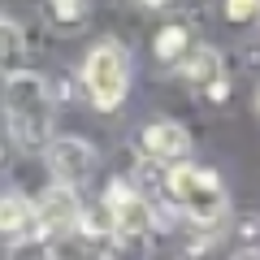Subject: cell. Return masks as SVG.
Wrapping results in <instances>:
<instances>
[{"mask_svg": "<svg viewBox=\"0 0 260 260\" xmlns=\"http://www.w3.org/2000/svg\"><path fill=\"white\" fill-rule=\"evenodd\" d=\"M0 109H5V130L18 152H44L52 143V87L44 74L35 70H18V74H5L0 87Z\"/></svg>", "mask_w": 260, "mask_h": 260, "instance_id": "obj_1", "label": "cell"}, {"mask_svg": "<svg viewBox=\"0 0 260 260\" xmlns=\"http://www.w3.org/2000/svg\"><path fill=\"white\" fill-rule=\"evenodd\" d=\"M165 195L186 221L204 225V230H217L225 221V213H230L221 178L213 169H200V165H174L165 174Z\"/></svg>", "mask_w": 260, "mask_h": 260, "instance_id": "obj_2", "label": "cell"}, {"mask_svg": "<svg viewBox=\"0 0 260 260\" xmlns=\"http://www.w3.org/2000/svg\"><path fill=\"white\" fill-rule=\"evenodd\" d=\"M83 91L100 113H113L130 91V52L117 39H100L83 56Z\"/></svg>", "mask_w": 260, "mask_h": 260, "instance_id": "obj_3", "label": "cell"}, {"mask_svg": "<svg viewBox=\"0 0 260 260\" xmlns=\"http://www.w3.org/2000/svg\"><path fill=\"white\" fill-rule=\"evenodd\" d=\"M100 208L113 221V243H121L130 256H139V247L152 234V200L130 182V178H113V182L104 186V204Z\"/></svg>", "mask_w": 260, "mask_h": 260, "instance_id": "obj_4", "label": "cell"}, {"mask_svg": "<svg viewBox=\"0 0 260 260\" xmlns=\"http://www.w3.org/2000/svg\"><path fill=\"white\" fill-rule=\"evenodd\" d=\"M48 156V174H52V182L61 186H87L95 178V169H100V152L91 148L87 139H78V135H52V143L44 148Z\"/></svg>", "mask_w": 260, "mask_h": 260, "instance_id": "obj_5", "label": "cell"}, {"mask_svg": "<svg viewBox=\"0 0 260 260\" xmlns=\"http://www.w3.org/2000/svg\"><path fill=\"white\" fill-rule=\"evenodd\" d=\"M78 213H83V200H78L74 186L48 182L35 200V221L44 234H70L78 225Z\"/></svg>", "mask_w": 260, "mask_h": 260, "instance_id": "obj_6", "label": "cell"}, {"mask_svg": "<svg viewBox=\"0 0 260 260\" xmlns=\"http://www.w3.org/2000/svg\"><path fill=\"white\" fill-rule=\"evenodd\" d=\"M186 152H191L186 126H178V121H169V117H156V121L143 126V156L148 160H174V165H182Z\"/></svg>", "mask_w": 260, "mask_h": 260, "instance_id": "obj_7", "label": "cell"}, {"mask_svg": "<svg viewBox=\"0 0 260 260\" xmlns=\"http://www.w3.org/2000/svg\"><path fill=\"white\" fill-rule=\"evenodd\" d=\"M178 74H182V83H191V87H213V83H221L225 78V65H221V52L217 48H208V44H195V48H186L182 56H178Z\"/></svg>", "mask_w": 260, "mask_h": 260, "instance_id": "obj_8", "label": "cell"}, {"mask_svg": "<svg viewBox=\"0 0 260 260\" xmlns=\"http://www.w3.org/2000/svg\"><path fill=\"white\" fill-rule=\"evenodd\" d=\"M0 234H5V239H26V234H39L35 200H26L22 191H5V195H0Z\"/></svg>", "mask_w": 260, "mask_h": 260, "instance_id": "obj_9", "label": "cell"}, {"mask_svg": "<svg viewBox=\"0 0 260 260\" xmlns=\"http://www.w3.org/2000/svg\"><path fill=\"white\" fill-rule=\"evenodd\" d=\"M22 56H26V35H22L18 22L0 18V74H18Z\"/></svg>", "mask_w": 260, "mask_h": 260, "instance_id": "obj_10", "label": "cell"}, {"mask_svg": "<svg viewBox=\"0 0 260 260\" xmlns=\"http://www.w3.org/2000/svg\"><path fill=\"white\" fill-rule=\"evenodd\" d=\"M48 18L61 30H78L91 18V0H48Z\"/></svg>", "mask_w": 260, "mask_h": 260, "instance_id": "obj_11", "label": "cell"}, {"mask_svg": "<svg viewBox=\"0 0 260 260\" xmlns=\"http://www.w3.org/2000/svg\"><path fill=\"white\" fill-rule=\"evenodd\" d=\"M186 44H191L186 26H165V30L156 35V44H152V52H156L160 61H174V65H178V56L186 52Z\"/></svg>", "mask_w": 260, "mask_h": 260, "instance_id": "obj_12", "label": "cell"}, {"mask_svg": "<svg viewBox=\"0 0 260 260\" xmlns=\"http://www.w3.org/2000/svg\"><path fill=\"white\" fill-rule=\"evenodd\" d=\"M5 260H56V256H52V247H48L44 234H26V239H13L9 243Z\"/></svg>", "mask_w": 260, "mask_h": 260, "instance_id": "obj_13", "label": "cell"}, {"mask_svg": "<svg viewBox=\"0 0 260 260\" xmlns=\"http://www.w3.org/2000/svg\"><path fill=\"white\" fill-rule=\"evenodd\" d=\"M74 230L87 234V239H113V221H109V213H104V208H83Z\"/></svg>", "mask_w": 260, "mask_h": 260, "instance_id": "obj_14", "label": "cell"}, {"mask_svg": "<svg viewBox=\"0 0 260 260\" xmlns=\"http://www.w3.org/2000/svg\"><path fill=\"white\" fill-rule=\"evenodd\" d=\"M260 13V0H225V18L230 22H247Z\"/></svg>", "mask_w": 260, "mask_h": 260, "instance_id": "obj_15", "label": "cell"}, {"mask_svg": "<svg viewBox=\"0 0 260 260\" xmlns=\"http://www.w3.org/2000/svg\"><path fill=\"white\" fill-rule=\"evenodd\" d=\"M174 0H135V9H143V13H165Z\"/></svg>", "mask_w": 260, "mask_h": 260, "instance_id": "obj_16", "label": "cell"}, {"mask_svg": "<svg viewBox=\"0 0 260 260\" xmlns=\"http://www.w3.org/2000/svg\"><path fill=\"white\" fill-rule=\"evenodd\" d=\"M256 109H260V91H256Z\"/></svg>", "mask_w": 260, "mask_h": 260, "instance_id": "obj_17", "label": "cell"}, {"mask_svg": "<svg viewBox=\"0 0 260 260\" xmlns=\"http://www.w3.org/2000/svg\"><path fill=\"white\" fill-rule=\"evenodd\" d=\"M0 160H5V148H0Z\"/></svg>", "mask_w": 260, "mask_h": 260, "instance_id": "obj_18", "label": "cell"}, {"mask_svg": "<svg viewBox=\"0 0 260 260\" xmlns=\"http://www.w3.org/2000/svg\"><path fill=\"white\" fill-rule=\"evenodd\" d=\"M256 18H260V13H256Z\"/></svg>", "mask_w": 260, "mask_h": 260, "instance_id": "obj_19", "label": "cell"}]
</instances>
